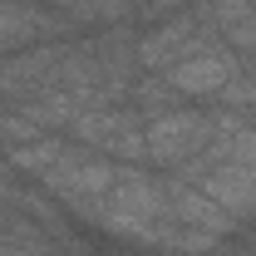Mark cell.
<instances>
[{
    "mask_svg": "<svg viewBox=\"0 0 256 256\" xmlns=\"http://www.w3.org/2000/svg\"><path fill=\"white\" fill-rule=\"evenodd\" d=\"M118 168H124V162L104 158V153L84 148V143H69L60 158H54V168H44V172L34 178V188H44L64 212L79 222V217L89 212V202H98L104 192L118 182Z\"/></svg>",
    "mask_w": 256,
    "mask_h": 256,
    "instance_id": "obj_1",
    "label": "cell"
},
{
    "mask_svg": "<svg viewBox=\"0 0 256 256\" xmlns=\"http://www.w3.org/2000/svg\"><path fill=\"white\" fill-rule=\"evenodd\" d=\"M217 133V108L212 104H178L158 118L143 124V148L153 168H182L188 158H197Z\"/></svg>",
    "mask_w": 256,
    "mask_h": 256,
    "instance_id": "obj_2",
    "label": "cell"
},
{
    "mask_svg": "<svg viewBox=\"0 0 256 256\" xmlns=\"http://www.w3.org/2000/svg\"><path fill=\"white\" fill-rule=\"evenodd\" d=\"M212 44H217V30L207 25V15L197 5H188V10H172L158 25L138 30V69L143 74H168V69H178L182 60L212 50Z\"/></svg>",
    "mask_w": 256,
    "mask_h": 256,
    "instance_id": "obj_3",
    "label": "cell"
},
{
    "mask_svg": "<svg viewBox=\"0 0 256 256\" xmlns=\"http://www.w3.org/2000/svg\"><path fill=\"white\" fill-rule=\"evenodd\" d=\"M69 143H84L114 162H148L143 148V118L128 108V104H98V108H79L69 128H64Z\"/></svg>",
    "mask_w": 256,
    "mask_h": 256,
    "instance_id": "obj_4",
    "label": "cell"
},
{
    "mask_svg": "<svg viewBox=\"0 0 256 256\" xmlns=\"http://www.w3.org/2000/svg\"><path fill=\"white\" fill-rule=\"evenodd\" d=\"M74 40H79V34H69V40H44V44H30V50L5 54V60H0V104H20V98L60 89V74H64V64H69Z\"/></svg>",
    "mask_w": 256,
    "mask_h": 256,
    "instance_id": "obj_5",
    "label": "cell"
},
{
    "mask_svg": "<svg viewBox=\"0 0 256 256\" xmlns=\"http://www.w3.org/2000/svg\"><path fill=\"white\" fill-rule=\"evenodd\" d=\"M79 34L60 10L50 5H34V0H0V60L15 54V50H30L44 40H69Z\"/></svg>",
    "mask_w": 256,
    "mask_h": 256,
    "instance_id": "obj_6",
    "label": "cell"
},
{
    "mask_svg": "<svg viewBox=\"0 0 256 256\" xmlns=\"http://www.w3.org/2000/svg\"><path fill=\"white\" fill-rule=\"evenodd\" d=\"M236 69H242V60L217 40L212 50H202V54L182 60L178 69H168V84L182 94V104H217V94L232 84Z\"/></svg>",
    "mask_w": 256,
    "mask_h": 256,
    "instance_id": "obj_7",
    "label": "cell"
},
{
    "mask_svg": "<svg viewBox=\"0 0 256 256\" xmlns=\"http://www.w3.org/2000/svg\"><path fill=\"white\" fill-rule=\"evenodd\" d=\"M162 207H168V222L202 226V232H212V236H222V242L242 226L222 202H212L202 188H192L188 178H178V172H162Z\"/></svg>",
    "mask_w": 256,
    "mask_h": 256,
    "instance_id": "obj_8",
    "label": "cell"
},
{
    "mask_svg": "<svg viewBox=\"0 0 256 256\" xmlns=\"http://www.w3.org/2000/svg\"><path fill=\"white\" fill-rule=\"evenodd\" d=\"M79 34L108 30V25H133V0H60L54 5Z\"/></svg>",
    "mask_w": 256,
    "mask_h": 256,
    "instance_id": "obj_9",
    "label": "cell"
},
{
    "mask_svg": "<svg viewBox=\"0 0 256 256\" xmlns=\"http://www.w3.org/2000/svg\"><path fill=\"white\" fill-rule=\"evenodd\" d=\"M128 108L148 124V118H158V114H168V108H178L182 104V94L168 84V74H138L133 84H128Z\"/></svg>",
    "mask_w": 256,
    "mask_h": 256,
    "instance_id": "obj_10",
    "label": "cell"
},
{
    "mask_svg": "<svg viewBox=\"0 0 256 256\" xmlns=\"http://www.w3.org/2000/svg\"><path fill=\"white\" fill-rule=\"evenodd\" d=\"M64 148H69V138H64V133H40L34 143H20V148L0 153V162H5V168H15L20 178H30V182H34L44 168H54V158H60Z\"/></svg>",
    "mask_w": 256,
    "mask_h": 256,
    "instance_id": "obj_11",
    "label": "cell"
},
{
    "mask_svg": "<svg viewBox=\"0 0 256 256\" xmlns=\"http://www.w3.org/2000/svg\"><path fill=\"white\" fill-rule=\"evenodd\" d=\"M217 104H222V108H236V114H246V118L256 124V69L242 64V69L232 74V84L217 94Z\"/></svg>",
    "mask_w": 256,
    "mask_h": 256,
    "instance_id": "obj_12",
    "label": "cell"
},
{
    "mask_svg": "<svg viewBox=\"0 0 256 256\" xmlns=\"http://www.w3.org/2000/svg\"><path fill=\"white\" fill-rule=\"evenodd\" d=\"M172 10H188V0H133V30L158 25V20L172 15Z\"/></svg>",
    "mask_w": 256,
    "mask_h": 256,
    "instance_id": "obj_13",
    "label": "cell"
},
{
    "mask_svg": "<svg viewBox=\"0 0 256 256\" xmlns=\"http://www.w3.org/2000/svg\"><path fill=\"white\" fill-rule=\"evenodd\" d=\"M34 5H50V10H54V5H60V0H34Z\"/></svg>",
    "mask_w": 256,
    "mask_h": 256,
    "instance_id": "obj_14",
    "label": "cell"
},
{
    "mask_svg": "<svg viewBox=\"0 0 256 256\" xmlns=\"http://www.w3.org/2000/svg\"><path fill=\"white\" fill-rule=\"evenodd\" d=\"M34 256H60V252H54V246H50V252H34Z\"/></svg>",
    "mask_w": 256,
    "mask_h": 256,
    "instance_id": "obj_15",
    "label": "cell"
},
{
    "mask_svg": "<svg viewBox=\"0 0 256 256\" xmlns=\"http://www.w3.org/2000/svg\"><path fill=\"white\" fill-rule=\"evenodd\" d=\"M148 256H178V252H148Z\"/></svg>",
    "mask_w": 256,
    "mask_h": 256,
    "instance_id": "obj_16",
    "label": "cell"
},
{
    "mask_svg": "<svg viewBox=\"0 0 256 256\" xmlns=\"http://www.w3.org/2000/svg\"><path fill=\"white\" fill-rule=\"evenodd\" d=\"M188 5H212V0H188Z\"/></svg>",
    "mask_w": 256,
    "mask_h": 256,
    "instance_id": "obj_17",
    "label": "cell"
},
{
    "mask_svg": "<svg viewBox=\"0 0 256 256\" xmlns=\"http://www.w3.org/2000/svg\"><path fill=\"white\" fill-rule=\"evenodd\" d=\"M114 256H128V252H114Z\"/></svg>",
    "mask_w": 256,
    "mask_h": 256,
    "instance_id": "obj_18",
    "label": "cell"
}]
</instances>
